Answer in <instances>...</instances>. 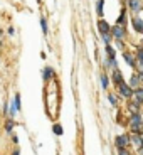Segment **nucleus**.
<instances>
[{"label":"nucleus","mask_w":143,"mask_h":155,"mask_svg":"<svg viewBox=\"0 0 143 155\" xmlns=\"http://www.w3.org/2000/svg\"><path fill=\"white\" fill-rule=\"evenodd\" d=\"M51 74H52V69H51V68H47V69H46V74H44V78L47 79V78L51 76Z\"/></svg>","instance_id":"nucleus-14"},{"label":"nucleus","mask_w":143,"mask_h":155,"mask_svg":"<svg viewBox=\"0 0 143 155\" xmlns=\"http://www.w3.org/2000/svg\"><path fill=\"white\" fill-rule=\"evenodd\" d=\"M113 34H114L118 39H121V37L125 36V29L121 27V24H120V25H116V27L113 29Z\"/></svg>","instance_id":"nucleus-1"},{"label":"nucleus","mask_w":143,"mask_h":155,"mask_svg":"<svg viewBox=\"0 0 143 155\" xmlns=\"http://www.w3.org/2000/svg\"><path fill=\"white\" fill-rule=\"evenodd\" d=\"M130 3H131V9H133V10H136V12L140 10V3H138V0H131Z\"/></svg>","instance_id":"nucleus-7"},{"label":"nucleus","mask_w":143,"mask_h":155,"mask_svg":"<svg viewBox=\"0 0 143 155\" xmlns=\"http://www.w3.org/2000/svg\"><path fill=\"white\" fill-rule=\"evenodd\" d=\"M138 59H140V61H143V49H140V51H138Z\"/></svg>","instance_id":"nucleus-17"},{"label":"nucleus","mask_w":143,"mask_h":155,"mask_svg":"<svg viewBox=\"0 0 143 155\" xmlns=\"http://www.w3.org/2000/svg\"><path fill=\"white\" fill-rule=\"evenodd\" d=\"M40 25H42V30H44V32H47V22H46L44 19L40 20Z\"/></svg>","instance_id":"nucleus-10"},{"label":"nucleus","mask_w":143,"mask_h":155,"mask_svg":"<svg viewBox=\"0 0 143 155\" xmlns=\"http://www.w3.org/2000/svg\"><path fill=\"white\" fill-rule=\"evenodd\" d=\"M12 126H14V123H12V121H9V123H7V132H10V130H12Z\"/></svg>","instance_id":"nucleus-18"},{"label":"nucleus","mask_w":143,"mask_h":155,"mask_svg":"<svg viewBox=\"0 0 143 155\" xmlns=\"http://www.w3.org/2000/svg\"><path fill=\"white\" fill-rule=\"evenodd\" d=\"M114 81H116V83H121V76H120V73H114Z\"/></svg>","instance_id":"nucleus-13"},{"label":"nucleus","mask_w":143,"mask_h":155,"mask_svg":"<svg viewBox=\"0 0 143 155\" xmlns=\"http://www.w3.org/2000/svg\"><path fill=\"white\" fill-rule=\"evenodd\" d=\"M101 83H103V88H106V86H108V79H106L105 76H103V79H101Z\"/></svg>","instance_id":"nucleus-16"},{"label":"nucleus","mask_w":143,"mask_h":155,"mask_svg":"<svg viewBox=\"0 0 143 155\" xmlns=\"http://www.w3.org/2000/svg\"><path fill=\"white\" fill-rule=\"evenodd\" d=\"M109 39H111V37H109L108 34H105V42H106V44H109Z\"/></svg>","instance_id":"nucleus-20"},{"label":"nucleus","mask_w":143,"mask_h":155,"mask_svg":"<svg viewBox=\"0 0 143 155\" xmlns=\"http://www.w3.org/2000/svg\"><path fill=\"white\" fill-rule=\"evenodd\" d=\"M98 12H99V14L103 12V0H99V2H98Z\"/></svg>","instance_id":"nucleus-12"},{"label":"nucleus","mask_w":143,"mask_h":155,"mask_svg":"<svg viewBox=\"0 0 143 155\" xmlns=\"http://www.w3.org/2000/svg\"><path fill=\"white\" fill-rule=\"evenodd\" d=\"M14 155H19V152H14Z\"/></svg>","instance_id":"nucleus-22"},{"label":"nucleus","mask_w":143,"mask_h":155,"mask_svg":"<svg viewBox=\"0 0 143 155\" xmlns=\"http://www.w3.org/2000/svg\"><path fill=\"white\" fill-rule=\"evenodd\" d=\"M133 142L136 147H142V138H133Z\"/></svg>","instance_id":"nucleus-15"},{"label":"nucleus","mask_w":143,"mask_h":155,"mask_svg":"<svg viewBox=\"0 0 143 155\" xmlns=\"http://www.w3.org/2000/svg\"><path fill=\"white\" fill-rule=\"evenodd\" d=\"M54 133H56V135H61V133H62V128H61L59 125H56L54 126Z\"/></svg>","instance_id":"nucleus-9"},{"label":"nucleus","mask_w":143,"mask_h":155,"mask_svg":"<svg viewBox=\"0 0 143 155\" xmlns=\"http://www.w3.org/2000/svg\"><path fill=\"white\" fill-rule=\"evenodd\" d=\"M136 98H138L140 101H143V89H138V91H136Z\"/></svg>","instance_id":"nucleus-11"},{"label":"nucleus","mask_w":143,"mask_h":155,"mask_svg":"<svg viewBox=\"0 0 143 155\" xmlns=\"http://www.w3.org/2000/svg\"><path fill=\"white\" fill-rule=\"evenodd\" d=\"M108 29H109V27H108V24H106L105 20H99V30H101L103 34H106V32H108Z\"/></svg>","instance_id":"nucleus-6"},{"label":"nucleus","mask_w":143,"mask_h":155,"mask_svg":"<svg viewBox=\"0 0 143 155\" xmlns=\"http://www.w3.org/2000/svg\"><path fill=\"white\" fill-rule=\"evenodd\" d=\"M131 123H133V130H138V128H140V116H138V115H133V118H131Z\"/></svg>","instance_id":"nucleus-4"},{"label":"nucleus","mask_w":143,"mask_h":155,"mask_svg":"<svg viewBox=\"0 0 143 155\" xmlns=\"http://www.w3.org/2000/svg\"><path fill=\"white\" fill-rule=\"evenodd\" d=\"M120 91H121V95H123V96H126V98L131 96V89H130L128 86H125V84H121V86H120Z\"/></svg>","instance_id":"nucleus-2"},{"label":"nucleus","mask_w":143,"mask_h":155,"mask_svg":"<svg viewBox=\"0 0 143 155\" xmlns=\"http://www.w3.org/2000/svg\"><path fill=\"white\" fill-rule=\"evenodd\" d=\"M116 143H118V147H125L126 143H128V136H126V135H123V136H118Z\"/></svg>","instance_id":"nucleus-3"},{"label":"nucleus","mask_w":143,"mask_h":155,"mask_svg":"<svg viewBox=\"0 0 143 155\" xmlns=\"http://www.w3.org/2000/svg\"><path fill=\"white\" fill-rule=\"evenodd\" d=\"M133 25H135V29L138 30V32H142V30H143V22H142V19H135V20H133Z\"/></svg>","instance_id":"nucleus-5"},{"label":"nucleus","mask_w":143,"mask_h":155,"mask_svg":"<svg viewBox=\"0 0 143 155\" xmlns=\"http://www.w3.org/2000/svg\"><path fill=\"white\" fill-rule=\"evenodd\" d=\"M120 155H128V152H125V150H121V152H120Z\"/></svg>","instance_id":"nucleus-21"},{"label":"nucleus","mask_w":143,"mask_h":155,"mask_svg":"<svg viewBox=\"0 0 143 155\" xmlns=\"http://www.w3.org/2000/svg\"><path fill=\"white\" fill-rule=\"evenodd\" d=\"M136 83H138V78H136V76H133V79H131V84H133V86H135Z\"/></svg>","instance_id":"nucleus-19"},{"label":"nucleus","mask_w":143,"mask_h":155,"mask_svg":"<svg viewBox=\"0 0 143 155\" xmlns=\"http://www.w3.org/2000/svg\"><path fill=\"white\" fill-rule=\"evenodd\" d=\"M20 108V101H19V96H15V99H14V111L15 110H19Z\"/></svg>","instance_id":"nucleus-8"}]
</instances>
